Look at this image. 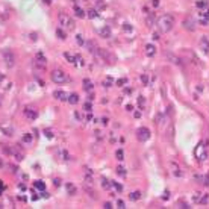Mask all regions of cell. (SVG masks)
<instances>
[{"label": "cell", "mask_w": 209, "mask_h": 209, "mask_svg": "<svg viewBox=\"0 0 209 209\" xmlns=\"http://www.w3.org/2000/svg\"><path fill=\"white\" fill-rule=\"evenodd\" d=\"M156 24H158V27H159V31L162 33H167V32H170L174 27V18L170 14H164V15H161L158 18Z\"/></svg>", "instance_id": "6da1fadb"}, {"label": "cell", "mask_w": 209, "mask_h": 209, "mask_svg": "<svg viewBox=\"0 0 209 209\" xmlns=\"http://www.w3.org/2000/svg\"><path fill=\"white\" fill-rule=\"evenodd\" d=\"M58 20H59V24H61V27H64L65 31L71 32L76 29V21L73 20V17H70L68 14L65 12H59V15H58Z\"/></svg>", "instance_id": "7a4b0ae2"}, {"label": "cell", "mask_w": 209, "mask_h": 209, "mask_svg": "<svg viewBox=\"0 0 209 209\" xmlns=\"http://www.w3.org/2000/svg\"><path fill=\"white\" fill-rule=\"evenodd\" d=\"M50 79H52V82H55V83H58V85H61V83H67L68 80H70V77H68V74L64 71V70H53L52 73H50Z\"/></svg>", "instance_id": "3957f363"}, {"label": "cell", "mask_w": 209, "mask_h": 209, "mask_svg": "<svg viewBox=\"0 0 209 209\" xmlns=\"http://www.w3.org/2000/svg\"><path fill=\"white\" fill-rule=\"evenodd\" d=\"M194 156L197 158V161H205L208 158V150H206V146H205V142H198L194 148Z\"/></svg>", "instance_id": "277c9868"}, {"label": "cell", "mask_w": 209, "mask_h": 209, "mask_svg": "<svg viewBox=\"0 0 209 209\" xmlns=\"http://www.w3.org/2000/svg\"><path fill=\"white\" fill-rule=\"evenodd\" d=\"M3 61H5L8 68H12L15 65V55L12 53V50H9V49L3 50Z\"/></svg>", "instance_id": "5b68a950"}, {"label": "cell", "mask_w": 209, "mask_h": 209, "mask_svg": "<svg viewBox=\"0 0 209 209\" xmlns=\"http://www.w3.org/2000/svg\"><path fill=\"white\" fill-rule=\"evenodd\" d=\"M136 136H138V140L141 142L147 141L148 138H150V130L147 127H140V129L136 130Z\"/></svg>", "instance_id": "8992f818"}, {"label": "cell", "mask_w": 209, "mask_h": 209, "mask_svg": "<svg viewBox=\"0 0 209 209\" xmlns=\"http://www.w3.org/2000/svg\"><path fill=\"white\" fill-rule=\"evenodd\" d=\"M85 46H86V49H88V52H89V53H94V55H97L98 50H100V47L97 46V43H96L94 39H88L85 43Z\"/></svg>", "instance_id": "52a82bcc"}, {"label": "cell", "mask_w": 209, "mask_h": 209, "mask_svg": "<svg viewBox=\"0 0 209 209\" xmlns=\"http://www.w3.org/2000/svg\"><path fill=\"white\" fill-rule=\"evenodd\" d=\"M33 64L39 68H46V56H44L41 52H38L37 56H35V62H33Z\"/></svg>", "instance_id": "ba28073f"}, {"label": "cell", "mask_w": 209, "mask_h": 209, "mask_svg": "<svg viewBox=\"0 0 209 209\" xmlns=\"http://www.w3.org/2000/svg\"><path fill=\"white\" fill-rule=\"evenodd\" d=\"M200 47H202V50L206 53V55H209V38L206 37V35H203V37L200 38Z\"/></svg>", "instance_id": "9c48e42d"}, {"label": "cell", "mask_w": 209, "mask_h": 209, "mask_svg": "<svg viewBox=\"0 0 209 209\" xmlns=\"http://www.w3.org/2000/svg\"><path fill=\"white\" fill-rule=\"evenodd\" d=\"M24 115L29 120H35V118L38 117V112L33 109V108H24Z\"/></svg>", "instance_id": "30bf717a"}, {"label": "cell", "mask_w": 209, "mask_h": 209, "mask_svg": "<svg viewBox=\"0 0 209 209\" xmlns=\"http://www.w3.org/2000/svg\"><path fill=\"white\" fill-rule=\"evenodd\" d=\"M53 97L56 98V100H61V102H65V100H68V94L65 91H55L53 92Z\"/></svg>", "instance_id": "8fae6325"}, {"label": "cell", "mask_w": 209, "mask_h": 209, "mask_svg": "<svg viewBox=\"0 0 209 209\" xmlns=\"http://www.w3.org/2000/svg\"><path fill=\"white\" fill-rule=\"evenodd\" d=\"M146 55H147L148 58H153V56L156 55V47H155L153 44H147V46H146Z\"/></svg>", "instance_id": "7c38bea8"}, {"label": "cell", "mask_w": 209, "mask_h": 209, "mask_svg": "<svg viewBox=\"0 0 209 209\" xmlns=\"http://www.w3.org/2000/svg\"><path fill=\"white\" fill-rule=\"evenodd\" d=\"M183 27L185 29H188V31H194V29H196V26H194V20L192 18H190V20L186 18L183 21Z\"/></svg>", "instance_id": "4fadbf2b"}, {"label": "cell", "mask_w": 209, "mask_h": 209, "mask_svg": "<svg viewBox=\"0 0 209 209\" xmlns=\"http://www.w3.org/2000/svg\"><path fill=\"white\" fill-rule=\"evenodd\" d=\"M70 105H77L79 103V96L76 94V92H73V94H70L68 96V100H67Z\"/></svg>", "instance_id": "5bb4252c"}, {"label": "cell", "mask_w": 209, "mask_h": 209, "mask_svg": "<svg viewBox=\"0 0 209 209\" xmlns=\"http://www.w3.org/2000/svg\"><path fill=\"white\" fill-rule=\"evenodd\" d=\"M100 35H102L103 38H111V29H109L108 26L102 27V29H100Z\"/></svg>", "instance_id": "9a60e30c"}, {"label": "cell", "mask_w": 209, "mask_h": 209, "mask_svg": "<svg viewBox=\"0 0 209 209\" xmlns=\"http://www.w3.org/2000/svg\"><path fill=\"white\" fill-rule=\"evenodd\" d=\"M129 198L132 202H138V200L141 198V191H133V192H130Z\"/></svg>", "instance_id": "2e32d148"}, {"label": "cell", "mask_w": 209, "mask_h": 209, "mask_svg": "<svg viewBox=\"0 0 209 209\" xmlns=\"http://www.w3.org/2000/svg\"><path fill=\"white\" fill-rule=\"evenodd\" d=\"M74 15H76V17H79V18H83L86 14H85V11H83L82 8L76 6V8H74Z\"/></svg>", "instance_id": "e0dca14e"}, {"label": "cell", "mask_w": 209, "mask_h": 209, "mask_svg": "<svg viewBox=\"0 0 209 209\" xmlns=\"http://www.w3.org/2000/svg\"><path fill=\"white\" fill-rule=\"evenodd\" d=\"M92 82L89 79H83V89H85V91H91L92 89Z\"/></svg>", "instance_id": "ac0fdd59"}, {"label": "cell", "mask_w": 209, "mask_h": 209, "mask_svg": "<svg viewBox=\"0 0 209 209\" xmlns=\"http://www.w3.org/2000/svg\"><path fill=\"white\" fill-rule=\"evenodd\" d=\"M33 186H35L37 190H39V191H44V190H46V183H44L43 180H37V182L33 183Z\"/></svg>", "instance_id": "d6986e66"}, {"label": "cell", "mask_w": 209, "mask_h": 209, "mask_svg": "<svg viewBox=\"0 0 209 209\" xmlns=\"http://www.w3.org/2000/svg\"><path fill=\"white\" fill-rule=\"evenodd\" d=\"M67 191L70 192V196H74L77 192V190H76V186L73 183H67Z\"/></svg>", "instance_id": "ffe728a7"}, {"label": "cell", "mask_w": 209, "mask_h": 209, "mask_svg": "<svg viewBox=\"0 0 209 209\" xmlns=\"http://www.w3.org/2000/svg\"><path fill=\"white\" fill-rule=\"evenodd\" d=\"M32 140H33V138H32V133H24V135H23V138H21V141L26 142V144H31Z\"/></svg>", "instance_id": "44dd1931"}, {"label": "cell", "mask_w": 209, "mask_h": 209, "mask_svg": "<svg viewBox=\"0 0 209 209\" xmlns=\"http://www.w3.org/2000/svg\"><path fill=\"white\" fill-rule=\"evenodd\" d=\"M102 186H103L105 190H109V188L112 186V182H111V180H108V179H105V177H103V179H102Z\"/></svg>", "instance_id": "7402d4cb"}, {"label": "cell", "mask_w": 209, "mask_h": 209, "mask_svg": "<svg viewBox=\"0 0 209 209\" xmlns=\"http://www.w3.org/2000/svg\"><path fill=\"white\" fill-rule=\"evenodd\" d=\"M196 6L198 8V9H203V8H206V6H208V0H197Z\"/></svg>", "instance_id": "603a6c76"}, {"label": "cell", "mask_w": 209, "mask_h": 209, "mask_svg": "<svg viewBox=\"0 0 209 209\" xmlns=\"http://www.w3.org/2000/svg\"><path fill=\"white\" fill-rule=\"evenodd\" d=\"M146 23H147L148 27H152V26L155 24V14H150L147 17V20H146Z\"/></svg>", "instance_id": "cb8c5ba5"}, {"label": "cell", "mask_w": 209, "mask_h": 209, "mask_svg": "<svg viewBox=\"0 0 209 209\" xmlns=\"http://www.w3.org/2000/svg\"><path fill=\"white\" fill-rule=\"evenodd\" d=\"M56 37L59 38V39H65V38H67V35H65V32L62 31V29H59V27H58V29H56Z\"/></svg>", "instance_id": "d4e9b609"}, {"label": "cell", "mask_w": 209, "mask_h": 209, "mask_svg": "<svg viewBox=\"0 0 209 209\" xmlns=\"http://www.w3.org/2000/svg\"><path fill=\"white\" fill-rule=\"evenodd\" d=\"M112 85H114V79H112L111 76H108V77L103 80V86H112Z\"/></svg>", "instance_id": "484cf974"}, {"label": "cell", "mask_w": 209, "mask_h": 209, "mask_svg": "<svg viewBox=\"0 0 209 209\" xmlns=\"http://www.w3.org/2000/svg\"><path fill=\"white\" fill-rule=\"evenodd\" d=\"M64 56H65V59H67L68 62H70V64H74V65H76V59H74V56L73 55H70V53H64Z\"/></svg>", "instance_id": "4316f807"}, {"label": "cell", "mask_w": 209, "mask_h": 209, "mask_svg": "<svg viewBox=\"0 0 209 209\" xmlns=\"http://www.w3.org/2000/svg\"><path fill=\"white\" fill-rule=\"evenodd\" d=\"M115 158H117L118 161H123L124 159V152L121 150V148H118L117 152H115Z\"/></svg>", "instance_id": "83f0119b"}, {"label": "cell", "mask_w": 209, "mask_h": 209, "mask_svg": "<svg viewBox=\"0 0 209 209\" xmlns=\"http://www.w3.org/2000/svg\"><path fill=\"white\" fill-rule=\"evenodd\" d=\"M124 83H127V79H126V77H121V79L115 80V85H117V86H123Z\"/></svg>", "instance_id": "f1b7e54d"}, {"label": "cell", "mask_w": 209, "mask_h": 209, "mask_svg": "<svg viewBox=\"0 0 209 209\" xmlns=\"http://www.w3.org/2000/svg\"><path fill=\"white\" fill-rule=\"evenodd\" d=\"M168 58L171 59V62H173V64H177V65H180V64H182V62H180V59H179V58H176V56L168 55Z\"/></svg>", "instance_id": "f546056e"}, {"label": "cell", "mask_w": 209, "mask_h": 209, "mask_svg": "<svg viewBox=\"0 0 209 209\" xmlns=\"http://www.w3.org/2000/svg\"><path fill=\"white\" fill-rule=\"evenodd\" d=\"M140 79H141V82L144 83V85H147V83H148V76H147V74H141V76H140Z\"/></svg>", "instance_id": "4dcf8cb0"}, {"label": "cell", "mask_w": 209, "mask_h": 209, "mask_svg": "<svg viewBox=\"0 0 209 209\" xmlns=\"http://www.w3.org/2000/svg\"><path fill=\"white\" fill-rule=\"evenodd\" d=\"M83 109H85L86 112H91V109H92V105H91V102H86V103L83 105Z\"/></svg>", "instance_id": "1f68e13d"}, {"label": "cell", "mask_w": 209, "mask_h": 209, "mask_svg": "<svg viewBox=\"0 0 209 209\" xmlns=\"http://www.w3.org/2000/svg\"><path fill=\"white\" fill-rule=\"evenodd\" d=\"M86 15H88V17H89V18H96V17H97L98 14H97V11H88V14H86Z\"/></svg>", "instance_id": "d6a6232c"}, {"label": "cell", "mask_w": 209, "mask_h": 209, "mask_svg": "<svg viewBox=\"0 0 209 209\" xmlns=\"http://www.w3.org/2000/svg\"><path fill=\"white\" fill-rule=\"evenodd\" d=\"M112 186H114V188H115L118 192H121V191H123V186H121L120 183H117V182H112Z\"/></svg>", "instance_id": "836d02e7"}, {"label": "cell", "mask_w": 209, "mask_h": 209, "mask_svg": "<svg viewBox=\"0 0 209 209\" xmlns=\"http://www.w3.org/2000/svg\"><path fill=\"white\" fill-rule=\"evenodd\" d=\"M117 173L121 176V177H124V176H126V171H124L123 167H117Z\"/></svg>", "instance_id": "e575fe53"}, {"label": "cell", "mask_w": 209, "mask_h": 209, "mask_svg": "<svg viewBox=\"0 0 209 209\" xmlns=\"http://www.w3.org/2000/svg\"><path fill=\"white\" fill-rule=\"evenodd\" d=\"M74 59H76V64L83 65V59H82V56H80V55H76V56H74Z\"/></svg>", "instance_id": "d590c367"}, {"label": "cell", "mask_w": 209, "mask_h": 209, "mask_svg": "<svg viewBox=\"0 0 209 209\" xmlns=\"http://www.w3.org/2000/svg\"><path fill=\"white\" fill-rule=\"evenodd\" d=\"M76 41H77V44L82 46V44H83V37H82V35H76Z\"/></svg>", "instance_id": "8d00e7d4"}, {"label": "cell", "mask_w": 209, "mask_h": 209, "mask_svg": "<svg viewBox=\"0 0 209 209\" xmlns=\"http://www.w3.org/2000/svg\"><path fill=\"white\" fill-rule=\"evenodd\" d=\"M117 208H120V209H124V208H126L123 200H117Z\"/></svg>", "instance_id": "74e56055"}, {"label": "cell", "mask_w": 209, "mask_h": 209, "mask_svg": "<svg viewBox=\"0 0 209 209\" xmlns=\"http://www.w3.org/2000/svg\"><path fill=\"white\" fill-rule=\"evenodd\" d=\"M144 103H146V98H144V97L138 98V105H140V106H144Z\"/></svg>", "instance_id": "f35d334b"}, {"label": "cell", "mask_w": 209, "mask_h": 209, "mask_svg": "<svg viewBox=\"0 0 209 209\" xmlns=\"http://www.w3.org/2000/svg\"><path fill=\"white\" fill-rule=\"evenodd\" d=\"M44 133L47 138H53V133H52V130H44Z\"/></svg>", "instance_id": "ab89813d"}, {"label": "cell", "mask_w": 209, "mask_h": 209, "mask_svg": "<svg viewBox=\"0 0 209 209\" xmlns=\"http://www.w3.org/2000/svg\"><path fill=\"white\" fill-rule=\"evenodd\" d=\"M168 197H170V192L165 191V192H164V196H162V200H168Z\"/></svg>", "instance_id": "60d3db41"}, {"label": "cell", "mask_w": 209, "mask_h": 209, "mask_svg": "<svg viewBox=\"0 0 209 209\" xmlns=\"http://www.w3.org/2000/svg\"><path fill=\"white\" fill-rule=\"evenodd\" d=\"M152 5H153V8H158L159 6V0H152Z\"/></svg>", "instance_id": "b9f144b4"}, {"label": "cell", "mask_w": 209, "mask_h": 209, "mask_svg": "<svg viewBox=\"0 0 209 209\" xmlns=\"http://www.w3.org/2000/svg\"><path fill=\"white\" fill-rule=\"evenodd\" d=\"M123 27H124V31H132V26H130V24H127V23H124V26H123Z\"/></svg>", "instance_id": "7bdbcfd3"}, {"label": "cell", "mask_w": 209, "mask_h": 209, "mask_svg": "<svg viewBox=\"0 0 209 209\" xmlns=\"http://www.w3.org/2000/svg\"><path fill=\"white\" fill-rule=\"evenodd\" d=\"M103 208H105V209H111V208H112V205H111L109 202H106V203L103 205Z\"/></svg>", "instance_id": "ee69618b"}, {"label": "cell", "mask_w": 209, "mask_h": 209, "mask_svg": "<svg viewBox=\"0 0 209 209\" xmlns=\"http://www.w3.org/2000/svg\"><path fill=\"white\" fill-rule=\"evenodd\" d=\"M100 121H102V124H105V126H106V124H108V121H109V120H108V117H103V118H102V120H100Z\"/></svg>", "instance_id": "f6af8a7d"}, {"label": "cell", "mask_w": 209, "mask_h": 209, "mask_svg": "<svg viewBox=\"0 0 209 209\" xmlns=\"http://www.w3.org/2000/svg\"><path fill=\"white\" fill-rule=\"evenodd\" d=\"M126 111L132 112V111H133V105H127V106H126Z\"/></svg>", "instance_id": "bcb514c9"}, {"label": "cell", "mask_w": 209, "mask_h": 209, "mask_svg": "<svg viewBox=\"0 0 209 209\" xmlns=\"http://www.w3.org/2000/svg\"><path fill=\"white\" fill-rule=\"evenodd\" d=\"M53 183H55V186H59V185H61V180H59V179H55Z\"/></svg>", "instance_id": "7dc6e473"}, {"label": "cell", "mask_w": 209, "mask_h": 209, "mask_svg": "<svg viewBox=\"0 0 209 209\" xmlns=\"http://www.w3.org/2000/svg\"><path fill=\"white\" fill-rule=\"evenodd\" d=\"M133 117H135V118H141V112H140V111H136L135 114H133Z\"/></svg>", "instance_id": "c3c4849f"}, {"label": "cell", "mask_w": 209, "mask_h": 209, "mask_svg": "<svg viewBox=\"0 0 209 209\" xmlns=\"http://www.w3.org/2000/svg\"><path fill=\"white\" fill-rule=\"evenodd\" d=\"M43 3H46V5H50V3H52V0H43Z\"/></svg>", "instance_id": "681fc988"}, {"label": "cell", "mask_w": 209, "mask_h": 209, "mask_svg": "<svg viewBox=\"0 0 209 209\" xmlns=\"http://www.w3.org/2000/svg\"><path fill=\"white\" fill-rule=\"evenodd\" d=\"M31 38L32 39H37V33H31Z\"/></svg>", "instance_id": "f907efd6"}, {"label": "cell", "mask_w": 209, "mask_h": 209, "mask_svg": "<svg viewBox=\"0 0 209 209\" xmlns=\"http://www.w3.org/2000/svg\"><path fill=\"white\" fill-rule=\"evenodd\" d=\"M0 188H2V190L5 188V185H3V182H2V180H0Z\"/></svg>", "instance_id": "816d5d0a"}, {"label": "cell", "mask_w": 209, "mask_h": 209, "mask_svg": "<svg viewBox=\"0 0 209 209\" xmlns=\"http://www.w3.org/2000/svg\"><path fill=\"white\" fill-rule=\"evenodd\" d=\"M2 80H3V74L0 73V82H2Z\"/></svg>", "instance_id": "f5cc1de1"}, {"label": "cell", "mask_w": 209, "mask_h": 209, "mask_svg": "<svg viewBox=\"0 0 209 209\" xmlns=\"http://www.w3.org/2000/svg\"><path fill=\"white\" fill-rule=\"evenodd\" d=\"M2 167H3V162H2V161H0V168H2Z\"/></svg>", "instance_id": "db71d44e"}, {"label": "cell", "mask_w": 209, "mask_h": 209, "mask_svg": "<svg viewBox=\"0 0 209 209\" xmlns=\"http://www.w3.org/2000/svg\"><path fill=\"white\" fill-rule=\"evenodd\" d=\"M206 15H208V17H209V9H208V12H206Z\"/></svg>", "instance_id": "11a10c76"}, {"label": "cell", "mask_w": 209, "mask_h": 209, "mask_svg": "<svg viewBox=\"0 0 209 209\" xmlns=\"http://www.w3.org/2000/svg\"><path fill=\"white\" fill-rule=\"evenodd\" d=\"M0 196H2V188H0Z\"/></svg>", "instance_id": "9f6ffc18"}, {"label": "cell", "mask_w": 209, "mask_h": 209, "mask_svg": "<svg viewBox=\"0 0 209 209\" xmlns=\"http://www.w3.org/2000/svg\"><path fill=\"white\" fill-rule=\"evenodd\" d=\"M0 105H2V98H0Z\"/></svg>", "instance_id": "6f0895ef"}]
</instances>
